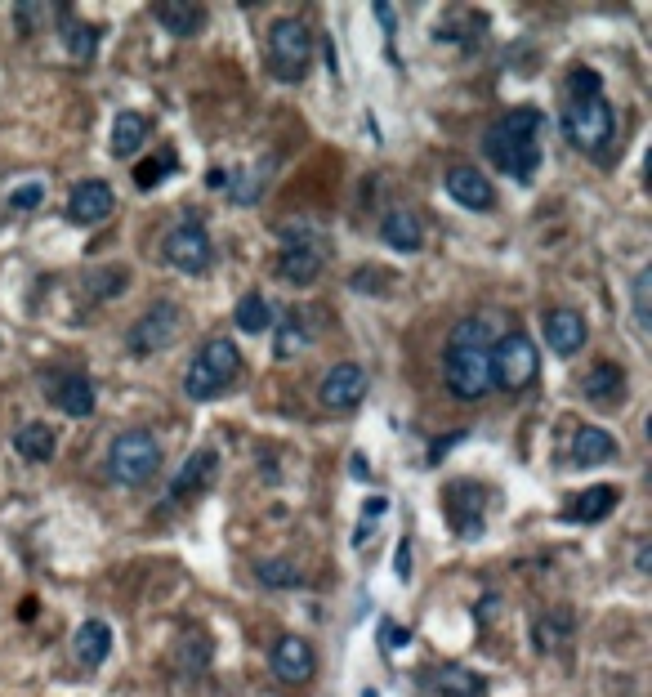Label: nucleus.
I'll use <instances>...</instances> for the list:
<instances>
[{
	"label": "nucleus",
	"instance_id": "4",
	"mask_svg": "<svg viewBox=\"0 0 652 697\" xmlns=\"http://www.w3.org/2000/svg\"><path fill=\"white\" fill-rule=\"evenodd\" d=\"M157 465H161V447L148 429H126V434H117V443H112V452H108V474L117 483H126V488L148 483L152 474H157Z\"/></svg>",
	"mask_w": 652,
	"mask_h": 697
},
{
	"label": "nucleus",
	"instance_id": "17",
	"mask_svg": "<svg viewBox=\"0 0 652 697\" xmlns=\"http://www.w3.org/2000/svg\"><path fill=\"white\" fill-rule=\"evenodd\" d=\"M617 456V438L599 425H581L577 438H572V461L577 465H603Z\"/></svg>",
	"mask_w": 652,
	"mask_h": 697
},
{
	"label": "nucleus",
	"instance_id": "26",
	"mask_svg": "<svg viewBox=\"0 0 652 697\" xmlns=\"http://www.w3.org/2000/svg\"><path fill=\"white\" fill-rule=\"evenodd\" d=\"M233 318H237V327H242L246 336H260V331L273 327V309H268V300H264L260 291L242 295V300H237V309H233Z\"/></svg>",
	"mask_w": 652,
	"mask_h": 697
},
{
	"label": "nucleus",
	"instance_id": "22",
	"mask_svg": "<svg viewBox=\"0 0 652 697\" xmlns=\"http://www.w3.org/2000/svg\"><path fill=\"white\" fill-rule=\"evenodd\" d=\"M143 139H148V117L117 112V121H112V157H134L143 148Z\"/></svg>",
	"mask_w": 652,
	"mask_h": 697
},
{
	"label": "nucleus",
	"instance_id": "32",
	"mask_svg": "<svg viewBox=\"0 0 652 697\" xmlns=\"http://www.w3.org/2000/svg\"><path fill=\"white\" fill-rule=\"evenodd\" d=\"M304 345H309V331L300 327V318H286L282 327H277V358H295V353H300Z\"/></svg>",
	"mask_w": 652,
	"mask_h": 697
},
{
	"label": "nucleus",
	"instance_id": "23",
	"mask_svg": "<svg viewBox=\"0 0 652 697\" xmlns=\"http://www.w3.org/2000/svg\"><path fill=\"white\" fill-rule=\"evenodd\" d=\"M14 447H18V456H27V461H50L54 456V429L45 425V420H27V425H18Z\"/></svg>",
	"mask_w": 652,
	"mask_h": 697
},
{
	"label": "nucleus",
	"instance_id": "12",
	"mask_svg": "<svg viewBox=\"0 0 652 697\" xmlns=\"http://www.w3.org/2000/svg\"><path fill=\"white\" fill-rule=\"evenodd\" d=\"M273 671H277V680H286V684H304V680H309V675L318 671V657H313L309 639H300V635H282V639H277Z\"/></svg>",
	"mask_w": 652,
	"mask_h": 697
},
{
	"label": "nucleus",
	"instance_id": "18",
	"mask_svg": "<svg viewBox=\"0 0 652 697\" xmlns=\"http://www.w3.org/2000/svg\"><path fill=\"white\" fill-rule=\"evenodd\" d=\"M380 237H385L393 251H402V255L420 251V242H425V233H420V219L411 215V210H389L385 224H380Z\"/></svg>",
	"mask_w": 652,
	"mask_h": 697
},
{
	"label": "nucleus",
	"instance_id": "30",
	"mask_svg": "<svg viewBox=\"0 0 652 697\" xmlns=\"http://www.w3.org/2000/svg\"><path fill=\"white\" fill-rule=\"evenodd\" d=\"M63 36H67V54H72V59H81V63L94 59V45H99V36H94L90 23H67Z\"/></svg>",
	"mask_w": 652,
	"mask_h": 697
},
{
	"label": "nucleus",
	"instance_id": "3",
	"mask_svg": "<svg viewBox=\"0 0 652 697\" xmlns=\"http://www.w3.org/2000/svg\"><path fill=\"white\" fill-rule=\"evenodd\" d=\"M242 371V353H237L233 340H210L206 349H197V358L188 362L184 371V394L197 398V403H210L228 389V380Z\"/></svg>",
	"mask_w": 652,
	"mask_h": 697
},
{
	"label": "nucleus",
	"instance_id": "39",
	"mask_svg": "<svg viewBox=\"0 0 652 697\" xmlns=\"http://www.w3.org/2000/svg\"><path fill=\"white\" fill-rule=\"evenodd\" d=\"M393 572H398L402 581L411 577V550H407V541H402V546H398V555H393Z\"/></svg>",
	"mask_w": 652,
	"mask_h": 697
},
{
	"label": "nucleus",
	"instance_id": "25",
	"mask_svg": "<svg viewBox=\"0 0 652 697\" xmlns=\"http://www.w3.org/2000/svg\"><path fill=\"white\" fill-rule=\"evenodd\" d=\"M108 648H112L108 622H85L81 630H76V662L81 666H99L103 657H108Z\"/></svg>",
	"mask_w": 652,
	"mask_h": 697
},
{
	"label": "nucleus",
	"instance_id": "21",
	"mask_svg": "<svg viewBox=\"0 0 652 697\" xmlns=\"http://www.w3.org/2000/svg\"><path fill=\"white\" fill-rule=\"evenodd\" d=\"M621 385H626V371L617 367V362H599V367L590 371L586 380H581V389H586V398L590 403H617L621 398Z\"/></svg>",
	"mask_w": 652,
	"mask_h": 697
},
{
	"label": "nucleus",
	"instance_id": "10",
	"mask_svg": "<svg viewBox=\"0 0 652 697\" xmlns=\"http://www.w3.org/2000/svg\"><path fill=\"white\" fill-rule=\"evenodd\" d=\"M362 398H367V371L358 362H340L322 376V403L331 412H353Z\"/></svg>",
	"mask_w": 652,
	"mask_h": 697
},
{
	"label": "nucleus",
	"instance_id": "38",
	"mask_svg": "<svg viewBox=\"0 0 652 697\" xmlns=\"http://www.w3.org/2000/svg\"><path fill=\"white\" fill-rule=\"evenodd\" d=\"M385 635H389V639H385L389 648H407V644H411V630H407V626H393V622H385Z\"/></svg>",
	"mask_w": 652,
	"mask_h": 697
},
{
	"label": "nucleus",
	"instance_id": "40",
	"mask_svg": "<svg viewBox=\"0 0 652 697\" xmlns=\"http://www.w3.org/2000/svg\"><path fill=\"white\" fill-rule=\"evenodd\" d=\"M635 568H639V572H648V568H652V546H648V541H644V546H639V555H635Z\"/></svg>",
	"mask_w": 652,
	"mask_h": 697
},
{
	"label": "nucleus",
	"instance_id": "27",
	"mask_svg": "<svg viewBox=\"0 0 652 697\" xmlns=\"http://www.w3.org/2000/svg\"><path fill=\"white\" fill-rule=\"evenodd\" d=\"M434 689L443 697H478L483 693V680H478L474 671H465V666H443V671L434 675Z\"/></svg>",
	"mask_w": 652,
	"mask_h": 697
},
{
	"label": "nucleus",
	"instance_id": "29",
	"mask_svg": "<svg viewBox=\"0 0 652 697\" xmlns=\"http://www.w3.org/2000/svg\"><path fill=\"white\" fill-rule=\"evenodd\" d=\"M255 577H260V586H268V590H286V586H300L304 572L295 568L291 559H264V563H255Z\"/></svg>",
	"mask_w": 652,
	"mask_h": 697
},
{
	"label": "nucleus",
	"instance_id": "9",
	"mask_svg": "<svg viewBox=\"0 0 652 697\" xmlns=\"http://www.w3.org/2000/svg\"><path fill=\"white\" fill-rule=\"evenodd\" d=\"M166 260L175 264L179 273H206L210 260H215V246H210L206 228L201 224H179L166 233Z\"/></svg>",
	"mask_w": 652,
	"mask_h": 697
},
{
	"label": "nucleus",
	"instance_id": "1",
	"mask_svg": "<svg viewBox=\"0 0 652 697\" xmlns=\"http://www.w3.org/2000/svg\"><path fill=\"white\" fill-rule=\"evenodd\" d=\"M443 376L447 389L460 403H478L492 389V327L487 318H465L452 327L443 353Z\"/></svg>",
	"mask_w": 652,
	"mask_h": 697
},
{
	"label": "nucleus",
	"instance_id": "5",
	"mask_svg": "<svg viewBox=\"0 0 652 697\" xmlns=\"http://www.w3.org/2000/svg\"><path fill=\"white\" fill-rule=\"evenodd\" d=\"M268 59H273V72L282 81H304L313 63V36L304 18H277L268 27Z\"/></svg>",
	"mask_w": 652,
	"mask_h": 697
},
{
	"label": "nucleus",
	"instance_id": "20",
	"mask_svg": "<svg viewBox=\"0 0 652 697\" xmlns=\"http://www.w3.org/2000/svg\"><path fill=\"white\" fill-rule=\"evenodd\" d=\"M157 23L175 36H197L206 27V9L201 5H179V0H161L157 5Z\"/></svg>",
	"mask_w": 652,
	"mask_h": 697
},
{
	"label": "nucleus",
	"instance_id": "35",
	"mask_svg": "<svg viewBox=\"0 0 652 697\" xmlns=\"http://www.w3.org/2000/svg\"><path fill=\"white\" fill-rule=\"evenodd\" d=\"M45 202V188L41 184H23V188H14V193H9V206L14 210H36Z\"/></svg>",
	"mask_w": 652,
	"mask_h": 697
},
{
	"label": "nucleus",
	"instance_id": "34",
	"mask_svg": "<svg viewBox=\"0 0 652 697\" xmlns=\"http://www.w3.org/2000/svg\"><path fill=\"white\" fill-rule=\"evenodd\" d=\"M206 657H210V644H206V635H188L184 644H179V662L188 666V671H201V666H206Z\"/></svg>",
	"mask_w": 652,
	"mask_h": 697
},
{
	"label": "nucleus",
	"instance_id": "15",
	"mask_svg": "<svg viewBox=\"0 0 652 697\" xmlns=\"http://www.w3.org/2000/svg\"><path fill=\"white\" fill-rule=\"evenodd\" d=\"M545 345L559 353V358H572V353L586 345V318L572 309H554L545 318Z\"/></svg>",
	"mask_w": 652,
	"mask_h": 697
},
{
	"label": "nucleus",
	"instance_id": "31",
	"mask_svg": "<svg viewBox=\"0 0 652 697\" xmlns=\"http://www.w3.org/2000/svg\"><path fill=\"white\" fill-rule=\"evenodd\" d=\"M126 278H130L126 269H99V273H90L85 291H90L94 300H108V295H121V291H126Z\"/></svg>",
	"mask_w": 652,
	"mask_h": 697
},
{
	"label": "nucleus",
	"instance_id": "11",
	"mask_svg": "<svg viewBox=\"0 0 652 697\" xmlns=\"http://www.w3.org/2000/svg\"><path fill=\"white\" fill-rule=\"evenodd\" d=\"M112 188L103 184V179H81V184L72 188V197H67V219L72 224H103V219L112 215Z\"/></svg>",
	"mask_w": 652,
	"mask_h": 697
},
{
	"label": "nucleus",
	"instance_id": "24",
	"mask_svg": "<svg viewBox=\"0 0 652 697\" xmlns=\"http://www.w3.org/2000/svg\"><path fill=\"white\" fill-rule=\"evenodd\" d=\"M54 403H59L67 416L85 420V416L94 412V385L85 376H67L63 385H54Z\"/></svg>",
	"mask_w": 652,
	"mask_h": 697
},
{
	"label": "nucleus",
	"instance_id": "37",
	"mask_svg": "<svg viewBox=\"0 0 652 697\" xmlns=\"http://www.w3.org/2000/svg\"><path fill=\"white\" fill-rule=\"evenodd\" d=\"M572 94H577V99H586V94H599V76H594L590 68H586V72H572Z\"/></svg>",
	"mask_w": 652,
	"mask_h": 697
},
{
	"label": "nucleus",
	"instance_id": "16",
	"mask_svg": "<svg viewBox=\"0 0 652 697\" xmlns=\"http://www.w3.org/2000/svg\"><path fill=\"white\" fill-rule=\"evenodd\" d=\"M322 251L318 246H286L282 260H277V278L291 282V286H309L322 278Z\"/></svg>",
	"mask_w": 652,
	"mask_h": 697
},
{
	"label": "nucleus",
	"instance_id": "19",
	"mask_svg": "<svg viewBox=\"0 0 652 697\" xmlns=\"http://www.w3.org/2000/svg\"><path fill=\"white\" fill-rule=\"evenodd\" d=\"M617 501H621V492L612 488V483H594V488H586V492L577 496V505L568 510V519H577V523H599V519H608Z\"/></svg>",
	"mask_w": 652,
	"mask_h": 697
},
{
	"label": "nucleus",
	"instance_id": "28",
	"mask_svg": "<svg viewBox=\"0 0 652 697\" xmlns=\"http://www.w3.org/2000/svg\"><path fill=\"white\" fill-rule=\"evenodd\" d=\"M568 635H572L568 613H545L541 622H536V648H541V653H559V648L568 644Z\"/></svg>",
	"mask_w": 652,
	"mask_h": 697
},
{
	"label": "nucleus",
	"instance_id": "14",
	"mask_svg": "<svg viewBox=\"0 0 652 697\" xmlns=\"http://www.w3.org/2000/svg\"><path fill=\"white\" fill-rule=\"evenodd\" d=\"M215 470H219V461H215V452H210V447L193 452L184 461V470L175 474V483H170V505H179V501H188V496L206 492L210 483H215Z\"/></svg>",
	"mask_w": 652,
	"mask_h": 697
},
{
	"label": "nucleus",
	"instance_id": "6",
	"mask_svg": "<svg viewBox=\"0 0 652 697\" xmlns=\"http://www.w3.org/2000/svg\"><path fill=\"white\" fill-rule=\"evenodd\" d=\"M536 367H541V358H536L532 336L505 331L501 340H492V385L519 394V389H527L536 380Z\"/></svg>",
	"mask_w": 652,
	"mask_h": 697
},
{
	"label": "nucleus",
	"instance_id": "33",
	"mask_svg": "<svg viewBox=\"0 0 652 697\" xmlns=\"http://www.w3.org/2000/svg\"><path fill=\"white\" fill-rule=\"evenodd\" d=\"M170 170H175V152H161V157H152V161H143L139 170H134V184L143 188V193H148V188H157L161 179L170 175Z\"/></svg>",
	"mask_w": 652,
	"mask_h": 697
},
{
	"label": "nucleus",
	"instance_id": "13",
	"mask_svg": "<svg viewBox=\"0 0 652 697\" xmlns=\"http://www.w3.org/2000/svg\"><path fill=\"white\" fill-rule=\"evenodd\" d=\"M447 193H452L465 210H492V206H496V188H492V179H487L483 170H474V166H456V170H447Z\"/></svg>",
	"mask_w": 652,
	"mask_h": 697
},
{
	"label": "nucleus",
	"instance_id": "36",
	"mask_svg": "<svg viewBox=\"0 0 652 697\" xmlns=\"http://www.w3.org/2000/svg\"><path fill=\"white\" fill-rule=\"evenodd\" d=\"M648 286H652V269H644L635 278V318H639L644 331H648Z\"/></svg>",
	"mask_w": 652,
	"mask_h": 697
},
{
	"label": "nucleus",
	"instance_id": "2",
	"mask_svg": "<svg viewBox=\"0 0 652 697\" xmlns=\"http://www.w3.org/2000/svg\"><path fill=\"white\" fill-rule=\"evenodd\" d=\"M487 157L514 179H532L541 170V112L519 108L487 130Z\"/></svg>",
	"mask_w": 652,
	"mask_h": 697
},
{
	"label": "nucleus",
	"instance_id": "7",
	"mask_svg": "<svg viewBox=\"0 0 652 697\" xmlns=\"http://www.w3.org/2000/svg\"><path fill=\"white\" fill-rule=\"evenodd\" d=\"M563 135L572 139V148L581 152H599L612 139V108L603 94H586V99H572L563 108Z\"/></svg>",
	"mask_w": 652,
	"mask_h": 697
},
{
	"label": "nucleus",
	"instance_id": "8",
	"mask_svg": "<svg viewBox=\"0 0 652 697\" xmlns=\"http://www.w3.org/2000/svg\"><path fill=\"white\" fill-rule=\"evenodd\" d=\"M175 336H179V304L161 300L130 327V349L139 353V358H148V353L170 349V340H175Z\"/></svg>",
	"mask_w": 652,
	"mask_h": 697
}]
</instances>
